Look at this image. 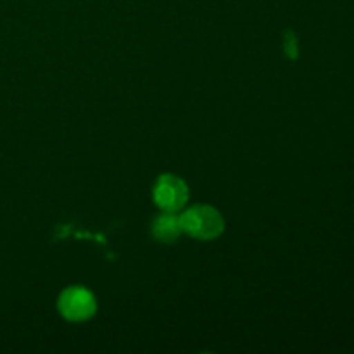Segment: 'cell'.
<instances>
[{
	"mask_svg": "<svg viewBox=\"0 0 354 354\" xmlns=\"http://www.w3.org/2000/svg\"><path fill=\"white\" fill-rule=\"evenodd\" d=\"M182 234V223H180V216L176 213L162 211L152 221V235L162 244H173L175 241H178Z\"/></svg>",
	"mask_w": 354,
	"mask_h": 354,
	"instance_id": "cell-4",
	"label": "cell"
},
{
	"mask_svg": "<svg viewBox=\"0 0 354 354\" xmlns=\"http://www.w3.org/2000/svg\"><path fill=\"white\" fill-rule=\"evenodd\" d=\"M183 234L197 241H213L225 230V220L220 211L207 204H197L180 214Z\"/></svg>",
	"mask_w": 354,
	"mask_h": 354,
	"instance_id": "cell-1",
	"label": "cell"
},
{
	"mask_svg": "<svg viewBox=\"0 0 354 354\" xmlns=\"http://www.w3.org/2000/svg\"><path fill=\"white\" fill-rule=\"evenodd\" d=\"M152 197L159 209L178 213L189 203V185L180 176L166 173L156 180Z\"/></svg>",
	"mask_w": 354,
	"mask_h": 354,
	"instance_id": "cell-2",
	"label": "cell"
},
{
	"mask_svg": "<svg viewBox=\"0 0 354 354\" xmlns=\"http://www.w3.org/2000/svg\"><path fill=\"white\" fill-rule=\"evenodd\" d=\"M59 313L69 322H85L95 315V296L85 287H69L62 290L57 301Z\"/></svg>",
	"mask_w": 354,
	"mask_h": 354,
	"instance_id": "cell-3",
	"label": "cell"
}]
</instances>
